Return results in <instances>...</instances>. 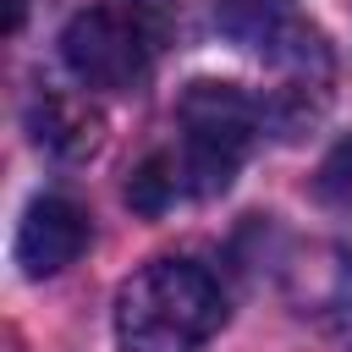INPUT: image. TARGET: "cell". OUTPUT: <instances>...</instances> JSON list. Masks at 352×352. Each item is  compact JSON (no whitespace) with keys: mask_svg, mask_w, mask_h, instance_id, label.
<instances>
[{"mask_svg":"<svg viewBox=\"0 0 352 352\" xmlns=\"http://www.w3.org/2000/svg\"><path fill=\"white\" fill-rule=\"evenodd\" d=\"M220 324L226 292L192 258H154L116 292L121 352H198Z\"/></svg>","mask_w":352,"mask_h":352,"instance_id":"1","label":"cell"},{"mask_svg":"<svg viewBox=\"0 0 352 352\" xmlns=\"http://www.w3.org/2000/svg\"><path fill=\"white\" fill-rule=\"evenodd\" d=\"M176 132L182 143L170 148V165H176L182 198H214L231 187L253 138L264 132V104L236 82L198 77L176 104Z\"/></svg>","mask_w":352,"mask_h":352,"instance_id":"2","label":"cell"},{"mask_svg":"<svg viewBox=\"0 0 352 352\" xmlns=\"http://www.w3.org/2000/svg\"><path fill=\"white\" fill-rule=\"evenodd\" d=\"M165 22L138 0L82 6L60 28V60L82 88H138L160 55Z\"/></svg>","mask_w":352,"mask_h":352,"instance_id":"3","label":"cell"},{"mask_svg":"<svg viewBox=\"0 0 352 352\" xmlns=\"http://www.w3.org/2000/svg\"><path fill=\"white\" fill-rule=\"evenodd\" d=\"M88 248V209L60 198V192H44L28 204L22 226H16V264L28 280H44V275H60L66 264H77Z\"/></svg>","mask_w":352,"mask_h":352,"instance_id":"4","label":"cell"},{"mask_svg":"<svg viewBox=\"0 0 352 352\" xmlns=\"http://www.w3.org/2000/svg\"><path fill=\"white\" fill-rule=\"evenodd\" d=\"M286 286L302 314H341L352 302V258L330 242H314L297 264H286Z\"/></svg>","mask_w":352,"mask_h":352,"instance_id":"5","label":"cell"},{"mask_svg":"<svg viewBox=\"0 0 352 352\" xmlns=\"http://www.w3.org/2000/svg\"><path fill=\"white\" fill-rule=\"evenodd\" d=\"M28 126H33V143L50 148V154H60V160H88V154L104 143L99 110L77 104V99H66V94H44V99L33 104V116H28Z\"/></svg>","mask_w":352,"mask_h":352,"instance_id":"6","label":"cell"},{"mask_svg":"<svg viewBox=\"0 0 352 352\" xmlns=\"http://www.w3.org/2000/svg\"><path fill=\"white\" fill-rule=\"evenodd\" d=\"M214 22H220V33H226L231 44L258 50V55L280 50V44L302 28V22L292 16V0H214Z\"/></svg>","mask_w":352,"mask_h":352,"instance_id":"7","label":"cell"},{"mask_svg":"<svg viewBox=\"0 0 352 352\" xmlns=\"http://www.w3.org/2000/svg\"><path fill=\"white\" fill-rule=\"evenodd\" d=\"M314 198L330 204V209H352V138H341V143L319 160V170H314Z\"/></svg>","mask_w":352,"mask_h":352,"instance_id":"8","label":"cell"},{"mask_svg":"<svg viewBox=\"0 0 352 352\" xmlns=\"http://www.w3.org/2000/svg\"><path fill=\"white\" fill-rule=\"evenodd\" d=\"M22 6H28V0H11V33L22 28Z\"/></svg>","mask_w":352,"mask_h":352,"instance_id":"9","label":"cell"}]
</instances>
